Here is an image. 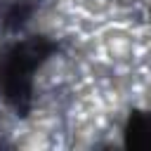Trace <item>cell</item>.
<instances>
[{"label":"cell","mask_w":151,"mask_h":151,"mask_svg":"<svg viewBox=\"0 0 151 151\" xmlns=\"http://www.w3.org/2000/svg\"><path fill=\"white\" fill-rule=\"evenodd\" d=\"M33 14V5L28 0H14L5 7L2 12V26L7 31H19Z\"/></svg>","instance_id":"3957f363"},{"label":"cell","mask_w":151,"mask_h":151,"mask_svg":"<svg viewBox=\"0 0 151 151\" xmlns=\"http://www.w3.org/2000/svg\"><path fill=\"white\" fill-rule=\"evenodd\" d=\"M52 50L54 45L47 38H26L0 54V92L17 113L24 116L31 109L33 71L52 54Z\"/></svg>","instance_id":"6da1fadb"},{"label":"cell","mask_w":151,"mask_h":151,"mask_svg":"<svg viewBox=\"0 0 151 151\" xmlns=\"http://www.w3.org/2000/svg\"><path fill=\"white\" fill-rule=\"evenodd\" d=\"M125 142L137 149H151V113H134L125 127Z\"/></svg>","instance_id":"7a4b0ae2"}]
</instances>
